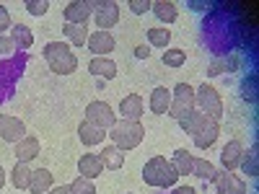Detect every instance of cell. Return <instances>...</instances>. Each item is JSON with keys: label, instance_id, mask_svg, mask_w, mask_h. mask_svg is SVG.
Instances as JSON below:
<instances>
[{"label": "cell", "instance_id": "1", "mask_svg": "<svg viewBox=\"0 0 259 194\" xmlns=\"http://www.w3.org/2000/svg\"><path fill=\"white\" fill-rule=\"evenodd\" d=\"M179 179L177 168L171 166V161H166L163 156H156L150 158L145 166H143V181L148 186H158V189H166V186H174Z\"/></svg>", "mask_w": 259, "mask_h": 194}, {"label": "cell", "instance_id": "2", "mask_svg": "<svg viewBox=\"0 0 259 194\" xmlns=\"http://www.w3.org/2000/svg\"><path fill=\"white\" fill-rule=\"evenodd\" d=\"M41 55H45L50 70L57 73V75H70L78 68V57L73 55V50L68 44H62V41H50Z\"/></svg>", "mask_w": 259, "mask_h": 194}, {"label": "cell", "instance_id": "3", "mask_svg": "<svg viewBox=\"0 0 259 194\" xmlns=\"http://www.w3.org/2000/svg\"><path fill=\"white\" fill-rule=\"evenodd\" d=\"M112 137V145H117L122 153L124 150H133V148H138L140 142H143V137H145V129H143V124L140 122H127V119H119V122H114V127L106 132Z\"/></svg>", "mask_w": 259, "mask_h": 194}, {"label": "cell", "instance_id": "4", "mask_svg": "<svg viewBox=\"0 0 259 194\" xmlns=\"http://www.w3.org/2000/svg\"><path fill=\"white\" fill-rule=\"evenodd\" d=\"M194 109L202 112L205 117H212V119H221L223 117V101L218 96V91L212 85L202 83L197 91H194Z\"/></svg>", "mask_w": 259, "mask_h": 194}, {"label": "cell", "instance_id": "5", "mask_svg": "<svg viewBox=\"0 0 259 194\" xmlns=\"http://www.w3.org/2000/svg\"><path fill=\"white\" fill-rule=\"evenodd\" d=\"M194 109V88L189 83H177L171 91V106H168V117L182 119L187 112Z\"/></svg>", "mask_w": 259, "mask_h": 194}, {"label": "cell", "instance_id": "6", "mask_svg": "<svg viewBox=\"0 0 259 194\" xmlns=\"http://www.w3.org/2000/svg\"><path fill=\"white\" fill-rule=\"evenodd\" d=\"M85 122L96 124V127H101V129L109 132V129L114 127V122H117V117H114L112 106L106 101H91L89 106H85Z\"/></svg>", "mask_w": 259, "mask_h": 194}, {"label": "cell", "instance_id": "7", "mask_svg": "<svg viewBox=\"0 0 259 194\" xmlns=\"http://www.w3.org/2000/svg\"><path fill=\"white\" fill-rule=\"evenodd\" d=\"M94 18H96L99 31H109L119 21V3H114V0H101V3H94Z\"/></svg>", "mask_w": 259, "mask_h": 194}, {"label": "cell", "instance_id": "8", "mask_svg": "<svg viewBox=\"0 0 259 194\" xmlns=\"http://www.w3.org/2000/svg\"><path fill=\"white\" fill-rule=\"evenodd\" d=\"M65 24H75V26H85V21L94 16V3L89 0H73L65 6Z\"/></svg>", "mask_w": 259, "mask_h": 194}, {"label": "cell", "instance_id": "9", "mask_svg": "<svg viewBox=\"0 0 259 194\" xmlns=\"http://www.w3.org/2000/svg\"><path fill=\"white\" fill-rule=\"evenodd\" d=\"M212 184L218 189V194H246V184L231 171H215Z\"/></svg>", "mask_w": 259, "mask_h": 194}, {"label": "cell", "instance_id": "10", "mask_svg": "<svg viewBox=\"0 0 259 194\" xmlns=\"http://www.w3.org/2000/svg\"><path fill=\"white\" fill-rule=\"evenodd\" d=\"M218 135H221V124H218V119H212V117H202V124H200V129L194 132L192 137H194V145L197 148H210L215 140H218Z\"/></svg>", "mask_w": 259, "mask_h": 194}, {"label": "cell", "instance_id": "11", "mask_svg": "<svg viewBox=\"0 0 259 194\" xmlns=\"http://www.w3.org/2000/svg\"><path fill=\"white\" fill-rule=\"evenodd\" d=\"M24 132H26V127L21 119H16L11 114H0V137L6 142H18L24 137Z\"/></svg>", "mask_w": 259, "mask_h": 194}, {"label": "cell", "instance_id": "12", "mask_svg": "<svg viewBox=\"0 0 259 194\" xmlns=\"http://www.w3.org/2000/svg\"><path fill=\"white\" fill-rule=\"evenodd\" d=\"M104 174V161L99 153H83L80 161H78V176H85V179H96Z\"/></svg>", "mask_w": 259, "mask_h": 194}, {"label": "cell", "instance_id": "13", "mask_svg": "<svg viewBox=\"0 0 259 194\" xmlns=\"http://www.w3.org/2000/svg\"><path fill=\"white\" fill-rule=\"evenodd\" d=\"M85 44H89V50L96 55V57H106L112 50H114V36L109 34V31H94V34H89V41H85Z\"/></svg>", "mask_w": 259, "mask_h": 194}, {"label": "cell", "instance_id": "14", "mask_svg": "<svg viewBox=\"0 0 259 194\" xmlns=\"http://www.w3.org/2000/svg\"><path fill=\"white\" fill-rule=\"evenodd\" d=\"M13 156H16L18 163H29V161H34V158L39 156V140H36L34 135H24V137L16 142Z\"/></svg>", "mask_w": 259, "mask_h": 194}, {"label": "cell", "instance_id": "15", "mask_svg": "<svg viewBox=\"0 0 259 194\" xmlns=\"http://www.w3.org/2000/svg\"><path fill=\"white\" fill-rule=\"evenodd\" d=\"M119 114H122V119H127V122H140V117H143V99H140L138 93L124 96L122 104H119Z\"/></svg>", "mask_w": 259, "mask_h": 194}, {"label": "cell", "instance_id": "16", "mask_svg": "<svg viewBox=\"0 0 259 194\" xmlns=\"http://www.w3.org/2000/svg\"><path fill=\"white\" fill-rule=\"evenodd\" d=\"M241 153H244V145H241L239 140L226 142V145H223V150H221V163H223V171H233V168H239Z\"/></svg>", "mask_w": 259, "mask_h": 194}, {"label": "cell", "instance_id": "17", "mask_svg": "<svg viewBox=\"0 0 259 194\" xmlns=\"http://www.w3.org/2000/svg\"><path fill=\"white\" fill-rule=\"evenodd\" d=\"M89 70H91V75H96L101 80H112L117 75V62L109 57H94L89 62Z\"/></svg>", "mask_w": 259, "mask_h": 194}, {"label": "cell", "instance_id": "18", "mask_svg": "<svg viewBox=\"0 0 259 194\" xmlns=\"http://www.w3.org/2000/svg\"><path fill=\"white\" fill-rule=\"evenodd\" d=\"M78 137H80L83 145H101L104 137H106V129H101L96 124H89V122L83 119L80 127H78Z\"/></svg>", "mask_w": 259, "mask_h": 194}, {"label": "cell", "instance_id": "19", "mask_svg": "<svg viewBox=\"0 0 259 194\" xmlns=\"http://www.w3.org/2000/svg\"><path fill=\"white\" fill-rule=\"evenodd\" d=\"M52 189V174L47 168H36L31 171V179H29V191L31 194H45Z\"/></svg>", "mask_w": 259, "mask_h": 194}, {"label": "cell", "instance_id": "20", "mask_svg": "<svg viewBox=\"0 0 259 194\" xmlns=\"http://www.w3.org/2000/svg\"><path fill=\"white\" fill-rule=\"evenodd\" d=\"M236 68H239V57H236V55H226V57H218V60L210 62L207 75L215 78V75H223V73H233Z\"/></svg>", "mask_w": 259, "mask_h": 194}, {"label": "cell", "instance_id": "21", "mask_svg": "<svg viewBox=\"0 0 259 194\" xmlns=\"http://www.w3.org/2000/svg\"><path fill=\"white\" fill-rule=\"evenodd\" d=\"M150 11L158 16V21L163 24H174L179 11H177V3H171V0H156V3H150Z\"/></svg>", "mask_w": 259, "mask_h": 194}, {"label": "cell", "instance_id": "22", "mask_svg": "<svg viewBox=\"0 0 259 194\" xmlns=\"http://www.w3.org/2000/svg\"><path fill=\"white\" fill-rule=\"evenodd\" d=\"M239 166H241L244 174H249V176H256V174H259V145H256V142H254L249 150H244V153H241Z\"/></svg>", "mask_w": 259, "mask_h": 194}, {"label": "cell", "instance_id": "23", "mask_svg": "<svg viewBox=\"0 0 259 194\" xmlns=\"http://www.w3.org/2000/svg\"><path fill=\"white\" fill-rule=\"evenodd\" d=\"M99 156L104 161V168H109V171H119L124 166V153L117 145H104V153H99Z\"/></svg>", "mask_w": 259, "mask_h": 194}, {"label": "cell", "instance_id": "24", "mask_svg": "<svg viewBox=\"0 0 259 194\" xmlns=\"http://www.w3.org/2000/svg\"><path fill=\"white\" fill-rule=\"evenodd\" d=\"M168 106H171V91L156 88L150 93V112L153 114H168Z\"/></svg>", "mask_w": 259, "mask_h": 194}, {"label": "cell", "instance_id": "25", "mask_svg": "<svg viewBox=\"0 0 259 194\" xmlns=\"http://www.w3.org/2000/svg\"><path fill=\"white\" fill-rule=\"evenodd\" d=\"M11 39H13V44H16L18 50H29V47L34 44V34H31V29L24 26V24L11 26Z\"/></svg>", "mask_w": 259, "mask_h": 194}, {"label": "cell", "instance_id": "26", "mask_svg": "<svg viewBox=\"0 0 259 194\" xmlns=\"http://www.w3.org/2000/svg\"><path fill=\"white\" fill-rule=\"evenodd\" d=\"M171 166L177 168V174H179V176H182V174H192V166H194V156L189 153V150L179 148V150H174V158H171Z\"/></svg>", "mask_w": 259, "mask_h": 194}, {"label": "cell", "instance_id": "27", "mask_svg": "<svg viewBox=\"0 0 259 194\" xmlns=\"http://www.w3.org/2000/svg\"><path fill=\"white\" fill-rule=\"evenodd\" d=\"M202 112H197V109H192V112H187L182 119H177L179 122V127H182V132H187V135H194L200 129V124H202Z\"/></svg>", "mask_w": 259, "mask_h": 194}, {"label": "cell", "instance_id": "28", "mask_svg": "<svg viewBox=\"0 0 259 194\" xmlns=\"http://www.w3.org/2000/svg\"><path fill=\"white\" fill-rule=\"evenodd\" d=\"M29 179H31V168H29V163H18V161H16V166H13V171H11V181H13V186H18V189H29Z\"/></svg>", "mask_w": 259, "mask_h": 194}, {"label": "cell", "instance_id": "29", "mask_svg": "<svg viewBox=\"0 0 259 194\" xmlns=\"http://www.w3.org/2000/svg\"><path fill=\"white\" fill-rule=\"evenodd\" d=\"M62 31H65V36H68L75 47H83L85 41H89V29L85 26H75V24H65L62 26Z\"/></svg>", "mask_w": 259, "mask_h": 194}, {"label": "cell", "instance_id": "30", "mask_svg": "<svg viewBox=\"0 0 259 194\" xmlns=\"http://www.w3.org/2000/svg\"><path fill=\"white\" fill-rule=\"evenodd\" d=\"M215 168L210 161H205V158H194V166H192V174L197 176V179H202V181H212V176H215Z\"/></svg>", "mask_w": 259, "mask_h": 194}, {"label": "cell", "instance_id": "31", "mask_svg": "<svg viewBox=\"0 0 259 194\" xmlns=\"http://www.w3.org/2000/svg\"><path fill=\"white\" fill-rule=\"evenodd\" d=\"M148 41L153 47H161V50H168V41H171V31L158 26V29H148Z\"/></svg>", "mask_w": 259, "mask_h": 194}, {"label": "cell", "instance_id": "32", "mask_svg": "<svg viewBox=\"0 0 259 194\" xmlns=\"http://www.w3.org/2000/svg\"><path fill=\"white\" fill-rule=\"evenodd\" d=\"M241 99L246 104H256V73H249L241 83Z\"/></svg>", "mask_w": 259, "mask_h": 194}, {"label": "cell", "instance_id": "33", "mask_svg": "<svg viewBox=\"0 0 259 194\" xmlns=\"http://www.w3.org/2000/svg\"><path fill=\"white\" fill-rule=\"evenodd\" d=\"M184 62H187L184 50H163V65H168V68H182Z\"/></svg>", "mask_w": 259, "mask_h": 194}, {"label": "cell", "instance_id": "34", "mask_svg": "<svg viewBox=\"0 0 259 194\" xmlns=\"http://www.w3.org/2000/svg\"><path fill=\"white\" fill-rule=\"evenodd\" d=\"M70 186V194H96V186H94V181L91 179H85V176H78L73 184H68Z\"/></svg>", "mask_w": 259, "mask_h": 194}, {"label": "cell", "instance_id": "35", "mask_svg": "<svg viewBox=\"0 0 259 194\" xmlns=\"http://www.w3.org/2000/svg\"><path fill=\"white\" fill-rule=\"evenodd\" d=\"M47 8H50L47 0H26V11H29L31 16H45Z\"/></svg>", "mask_w": 259, "mask_h": 194}, {"label": "cell", "instance_id": "36", "mask_svg": "<svg viewBox=\"0 0 259 194\" xmlns=\"http://www.w3.org/2000/svg\"><path fill=\"white\" fill-rule=\"evenodd\" d=\"M130 11H133L135 16H143V13H148L150 11V3H148V0H130Z\"/></svg>", "mask_w": 259, "mask_h": 194}, {"label": "cell", "instance_id": "37", "mask_svg": "<svg viewBox=\"0 0 259 194\" xmlns=\"http://www.w3.org/2000/svg\"><path fill=\"white\" fill-rule=\"evenodd\" d=\"M6 29H11V13H8V8L0 6V36H3Z\"/></svg>", "mask_w": 259, "mask_h": 194}, {"label": "cell", "instance_id": "38", "mask_svg": "<svg viewBox=\"0 0 259 194\" xmlns=\"http://www.w3.org/2000/svg\"><path fill=\"white\" fill-rule=\"evenodd\" d=\"M11 50H16L13 39H11V36H0V55H8Z\"/></svg>", "mask_w": 259, "mask_h": 194}, {"label": "cell", "instance_id": "39", "mask_svg": "<svg viewBox=\"0 0 259 194\" xmlns=\"http://www.w3.org/2000/svg\"><path fill=\"white\" fill-rule=\"evenodd\" d=\"M45 194H70V186L68 184H62V186H52L50 191H45Z\"/></svg>", "mask_w": 259, "mask_h": 194}, {"label": "cell", "instance_id": "40", "mask_svg": "<svg viewBox=\"0 0 259 194\" xmlns=\"http://www.w3.org/2000/svg\"><path fill=\"white\" fill-rule=\"evenodd\" d=\"M135 57H138V60H148V57H150V50H145V47H135Z\"/></svg>", "mask_w": 259, "mask_h": 194}, {"label": "cell", "instance_id": "41", "mask_svg": "<svg viewBox=\"0 0 259 194\" xmlns=\"http://www.w3.org/2000/svg\"><path fill=\"white\" fill-rule=\"evenodd\" d=\"M174 194H197V191H194L192 186H177V189H174Z\"/></svg>", "mask_w": 259, "mask_h": 194}, {"label": "cell", "instance_id": "42", "mask_svg": "<svg viewBox=\"0 0 259 194\" xmlns=\"http://www.w3.org/2000/svg\"><path fill=\"white\" fill-rule=\"evenodd\" d=\"M3 184H6V171H3V166H0V189H3Z\"/></svg>", "mask_w": 259, "mask_h": 194}]
</instances>
